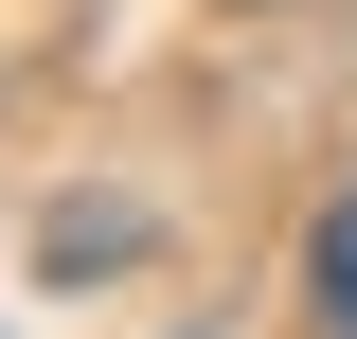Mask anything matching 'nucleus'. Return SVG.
Segmentation results:
<instances>
[{"instance_id":"1","label":"nucleus","mask_w":357,"mask_h":339,"mask_svg":"<svg viewBox=\"0 0 357 339\" xmlns=\"http://www.w3.org/2000/svg\"><path fill=\"white\" fill-rule=\"evenodd\" d=\"M321 322H340V339H357V197H340V214H321Z\"/></svg>"}]
</instances>
